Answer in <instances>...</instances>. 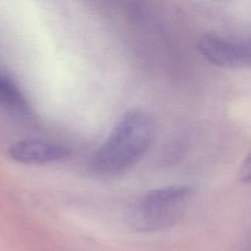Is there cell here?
I'll use <instances>...</instances> for the list:
<instances>
[{
  "instance_id": "obj_1",
  "label": "cell",
  "mask_w": 251,
  "mask_h": 251,
  "mask_svg": "<svg viewBox=\"0 0 251 251\" xmlns=\"http://www.w3.org/2000/svg\"><path fill=\"white\" fill-rule=\"evenodd\" d=\"M156 131L153 117L141 109L126 112L91 156L92 170L114 176L130 171L150 148Z\"/></svg>"
},
{
  "instance_id": "obj_2",
  "label": "cell",
  "mask_w": 251,
  "mask_h": 251,
  "mask_svg": "<svg viewBox=\"0 0 251 251\" xmlns=\"http://www.w3.org/2000/svg\"><path fill=\"white\" fill-rule=\"evenodd\" d=\"M194 190L188 185L174 184L150 189L133 204L131 225L140 231H159L176 225L184 215Z\"/></svg>"
},
{
  "instance_id": "obj_3",
  "label": "cell",
  "mask_w": 251,
  "mask_h": 251,
  "mask_svg": "<svg viewBox=\"0 0 251 251\" xmlns=\"http://www.w3.org/2000/svg\"><path fill=\"white\" fill-rule=\"evenodd\" d=\"M200 54L211 64L225 69L251 68V36L242 40L218 34H203L197 42Z\"/></svg>"
},
{
  "instance_id": "obj_4",
  "label": "cell",
  "mask_w": 251,
  "mask_h": 251,
  "mask_svg": "<svg viewBox=\"0 0 251 251\" xmlns=\"http://www.w3.org/2000/svg\"><path fill=\"white\" fill-rule=\"evenodd\" d=\"M8 156L25 165H47L60 162L71 155V149L49 140L24 138L10 144Z\"/></svg>"
},
{
  "instance_id": "obj_5",
  "label": "cell",
  "mask_w": 251,
  "mask_h": 251,
  "mask_svg": "<svg viewBox=\"0 0 251 251\" xmlns=\"http://www.w3.org/2000/svg\"><path fill=\"white\" fill-rule=\"evenodd\" d=\"M0 105L22 114L29 111L28 101L21 88L2 73H0Z\"/></svg>"
},
{
  "instance_id": "obj_6",
  "label": "cell",
  "mask_w": 251,
  "mask_h": 251,
  "mask_svg": "<svg viewBox=\"0 0 251 251\" xmlns=\"http://www.w3.org/2000/svg\"><path fill=\"white\" fill-rule=\"evenodd\" d=\"M237 178L243 183H251V151L240 164L237 172Z\"/></svg>"
},
{
  "instance_id": "obj_7",
  "label": "cell",
  "mask_w": 251,
  "mask_h": 251,
  "mask_svg": "<svg viewBox=\"0 0 251 251\" xmlns=\"http://www.w3.org/2000/svg\"><path fill=\"white\" fill-rule=\"evenodd\" d=\"M246 251H251V237L248 240V243H247V246H246Z\"/></svg>"
}]
</instances>
